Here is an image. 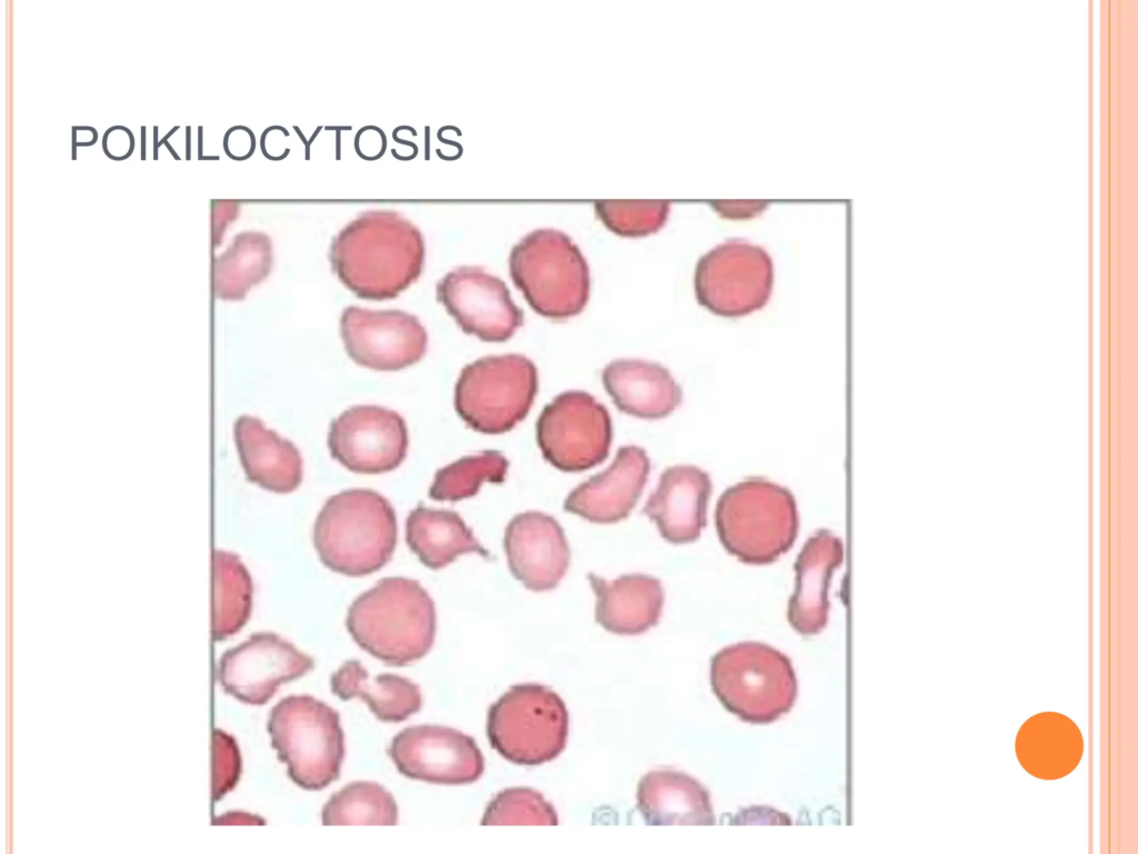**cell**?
Returning <instances> with one entry per match:
<instances>
[{
  "mask_svg": "<svg viewBox=\"0 0 1138 854\" xmlns=\"http://www.w3.org/2000/svg\"><path fill=\"white\" fill-rule=\"evenodd\" d=\"M425 245L420 231L397 212H362L333 238L329 261L338 279L357 297H397L420 276Z\"/></svg>",
  "mask_w": 1138,
  "mask_h": 854,
  "instance_id": "6da1fadb",
  "label": "cell"
},
{
  "mask_svg": "<svg viewBox=\"0 0 1138 854\" xmlns=\"http://www.w3.org/2000/svg\"><path fill=\"white\" fill-rule=\"evenodd\" d=\"M346 627L363 651L392 666H405L431 649L436 608L419 582L383 577L355 598Z\"/></svg>",
  "mask_w": 1138,
  "mask_h": 854,
  "instance_id": "7a4b0ae2",
  "label": "cell"
},
{
  "mask_svg": "<svg viewBox=\"0 0 1138 854\" xmlns=\"http://www.w3.org/2000/svg\"><path fill=\"white\" fill-rule=\"evenodd\" d=\"M312 543L330 570L360 577L383 567L397 545V518L389 500L367 488L341 490L325 502Z\"/></svg>",
  "mask_w": 1138,
  "mask_h": 854,
  "instance_id": "3957f363",
  "label": "cell"
},
{
  "mask_svg": "<svg viewBox=\"0 0 1138 854\" xmlns=\"http://www.w3.org/2000/svg\"><path fill=\"white\" fill-rule=\"evenodd\" d=\"M715 523L727 552L751 565L772 563L789 550L799 524L792 494L762 478L727 488L718 499Z\"/></svg>",
  "mask_w": 1138,
  "mask_h": 854,
  "instance_id": "277c9868",
  "label": "cell"
},
{
  "mask_svg": "<svg viewBox=\"0 0 1138 854\" xmlns=\"http://www.w3.org/2000/svg\"><path fill=\"white\" fill-rule=\"evenodd\" d=\"M710 683L730 713L752 724L775 722L791 709L797 697L790 659L758 642L720 649L710 663Z\"/></svg>",
  "mask_w": 1138,
  "mask_h": 854,
  "instance_id": "5b68a950",
  "label": "cell"
},
{
  "mask_svg": "<svg viewBox=\"0 0 1138 854\" xmlns=\"http://www.w3.org/2000/svg\"><path fill=\"white\" fill-rule=\"evenodd\" d=\"M509 270L529 306L543 317L566 319L587 305L588 264L562 231L537 229L527 234L511 249Z\"/></svg>",
  "mask_w": 1138,
  "mask_h": 854,
  "instance_id": "8992f818",
  "label": "cell"
},
{
  "mask_svg": "<svg viewBox=\"0 0 1138 854\" xmlns=\"http://www.w3.org/2000/svg\"><path fill=\"white\" fill-rule=\"evenodd\" d=\"M267 728L298 786L318 791L339 777L345 744L336 709L310 695H290L271 708Z\"/></svg>",
  "mask_w": 1138,
  "mask_h": 854,
  "instance_id": "52a82bcc",
  "label": "cell"
},
{
  "mask_svg": "<svg viewBox=\"0 0 1138 854\" xmlns=\"http://www.w3.org/2000/svg\"><path fill=\"white\" fill-rule=\"evenodd\" d=\"M569 714L550 687L512 685L488 709L487 736L491 747L517 765H540L566 747Z\"/></svg>",
  "mask_w": 1138,
  "mask_h": 854,
  "instance_id": "ba28073f",
  "label": "cell"
},
{
  "mask_svg": "<svg viewBox=\"0 0 1138 854\" xmlns=\"http://www.w3.org/2000/svg\"><path fill=\"white\" fill-rule=\"evenodd\" d=\"M538 389V374L521 355L482 357L466 365L455 386V408L473 430L503 434L528 415Z\"/></svg>",
  "mask_w": 1138,
  "mask_h": 854,
  "instance_id": "9c48e42d",
  "label": "cell"
},
{
  "mask_svg": "<svg viewBox=\"0 0 1138 854\" xmlns=\"http://www.w3.org/2000/svg\"><path fill=\"white\" fill-rule=\"evenodd\" d=\"M773 277L772 260L763 248L730 239L699 259L693 278L696 298L715 315L746 316L767 305Z\"/></svg>",
  "mask_w": 1138,
  "mask_h": 854,
  "instance_id": "30bf717a",
  "label": "cell"
},
{
  "mask_svg": "<svg viewBox=\"0 0 1138 854\" xmlns=\"http://www.w3.org/2000/svg\"><path fill=\"white\" fill-rule=\"evenodd\" d=\"M537 443L547 461L567 473L590 469L608 456L612 427L605 406L585 391H565L541 411Z\"/></svg>",
  "mask_w": 1138,
  "mask_h": 854,
  "instance_id": "8fae6325",
  "label": "cell"
},
{
  "mask_svg": "<svg viewBox=\"0 0 1138 854\" xmlns=\"http://www.w3.org/2000/svg\"><path fill=\"white\" fill-rule=\"evenodd\" d=\"M408 430L395 410L376 405H357L343 410L329 425L330 456L357 474H383L406 458Z\"/></svg>",
  "mask_w": 1138,
  "mask_h": 854,
  "instance_id": "7c38bea8",
  "label": "cell"
},
{
  "mask_svg": "<svg viewBox=\"0 0 1138 854\" xmlns=\"http://www.w3.org/2000/svg\"><path fill=\"white\" fill-rule=\"evenodd\" d=\"M388 754L402 775L432 784H470L485 771V759L475 739L442 725L402 729L393 736Z\"/></svg>",
  "mask_w": 1138,
  "mask_h": 854,
  "instance_id": "4fadbf2b",
  "label": "cell"
},
{
  "mask_svg": "<svg viewBox=\"0 0 1138 854\" xmlns=\"http://www.w3.org/2000/svg\"><path fill=\"white\" fill-rule=\"evenodd\" d=\"M340 335L348 356L358 365L383 371L419 361L427 349V332L419 319L402 310L346 307Z\"/></svg>",
  "mask_w": 1138,
  "mask_h": 854,
  "instance_id": "5bb4252c",
  "label": "cell"
},
{
  "mask_svg": "<svg viewBox=\"0 0 1138 854\" xmlns=\"http://www.w3.org/2000/svg\"><path fill=\"white\" fill-rule=\"evenodd\" d=\"M313 665V659L291 643L274 633L261 632L221 656L218 678L237 699L263 705L282 683L303 676Z\"/></svg>",
  "mask_w": 1138,
  "mask_h": 854,
  "instance_id": "9a60e30c",
  "label": "cell"
},
{
  "mask_svg": "<svg viewBox=\"0 0 1138 854\" xmlns=\"http://www.w3.org/2000/svg\"><path fill=\"white\" fill-rule=\"evenodd\" d=\"M437 299L458 326L485 341H505L523 324V314L506 284L479 267L447 272L436 286Z\"/></svg>",
  "mask_w": 1138,
  "mask_h": 854,
  "instance_id": "2e32d148",
  "label": "cell"
},
{
  "mask_svg": "<svg viewBox=\"0 0 1138 854\" xmlns=\"http://www.w3.org/2000/svg\"><path fill=\"white\" fill-rule=\"evenodd\" d=\"M503 548L513 577L533 592L553 589L569 567L565 532L552 516L541 512L512 517L505 529Z\"/></svg>",
  "mask_w": 1138,
  "mask_h": 854,
  "instance_id": "e0dca14e",
  "label": "cell"
},
{
  "mask_svg": "<svg viewBox=\"0 0 1138 854\" xmlns=\"http://www.w3.org/2000/svg\"><path fill=\"white\" fill-rule=\"evenodd\" d=\"M650 460L638 446H623L610 466L573 488L563 503L568 513L597 524L628 517L648 479Z\"/></svg>",
  "mask_w": 1138,
  "mask_h": 854,
  "instance_id": "ac0fdd59",
  "label": "cell"
},
{
  "mask_svg": "<svg viewBox=\"0 0 1138 854\" xmlns=\"http://www.w3.org/2000/svg\"><path fill=\"white\" fill-rule=\"evenodd\" d=\"M712 490L709 475L692 465H676L660 476L642 513L652 520L661 537L672 544L699 538L707 522Z\"/></svg>",
  "mask_w": 1138,
  "mask_h": 854,
  "instance_id": "d6986e66",
  "label": "cell"
},
{
  "mask_svg": "<svg viewBox=\"0 0 1138 854\" xmlns=\"http://www.w3.org/2000/svg\"><path fill=\"white\" fill-rule=\"evenodd\" d=\"M843 559L841 540L819 530L803 545L796 562V589L788 604V620L801 635L821 632L828 622V587Z\"/></svg>",
  "mask_w": 1138,
  "mask_h": 854,
  "instance_id": "ffe728a7",
  "label": "cell"
},
{
  "mask_svg": "<svg viewBox=\"0 0 1138 854\" xmlns=\"http://www.w3.org/2000/svg\"><path fill=\"white\" fill-rule=\"evenodd\" d=\"M596 595L595 618L617 635H639L656 626L661 617L665 593L660 580L645 574L622 575L606 580L588 575Z\"/></svg>",
  "mask_w": 1138,
  "mask_h": 854,
  "instance_id": "44dd1931",
  "label": "cell"
},
{
  "mask_svg": "<svg viewBox=\"0 0 1138 854\" xmlns=\"http://www.w3.org/2000/svg\"><path fill=\"white\" fill-rule=\"evenodd\" d=\"M244 475L250 483L276 494L296 490L302 480L297 447L252 416H240L233 428Z\"/></svg>",
  "mask_w": 1138,
  "mask_h": 854,
  "instance_id": "7402d4cb",
  "label": "cell"
},
{
  "mask_svg": "<svg viewBox=\"0 0 1138 854\" xmlns=\"http://www.w3.org/2000/svg\"><path fill=\"white\" fill-rule=\"evenodd\" d=\"M602 384L619 410L643 419L670 415L682 399L667 368L640 359L611 361L602 371Z\"/></svg>",
  "mask_w": 1138,
  "mask_h": 854,
  "instance_id": "603a6c76",
  "label": "cell"
},
{
  "mask_svg": "<svg viewBox=\"0 0 1138 854\" xmlns=\"http://www.w3.org/2000/svg\"><path fill=\"white\" fill-rule=\"evenodd\" d=\"M637 808L647 825L716 824L708 790L675 769H653L640 778Z\"/></svg>",
  "mask_w": 1138,
  "mask_h": 854,
  "instance_id": "cb8c5ba5",
  "label": "cell"
},
{
  "mask_svg": "<svg viewBox=\"0 0 1138 854\" xmlns=\"http://www.w3.org/2000/svg\"><path fill=\"white\" fill-rule=\"evenodd\" d=\"M1084 742L1077 725L1067 716L1045 712L1030 717L1019 729L1016 753L1031 775L1056 779L1069 774L1079 763Z\"/></svg>",
  "mask_w": 1138,
  "mask_h": 854,
  "instance_id": "d4e9b609",
  "label": "cell"
},
{
  "mask_svg": "<svg viewBox=\"0 0 1138 854\" xmlns=\"http://www.w3.org/2000/svg\"><path fill=\"white\" fill-rule=\"evenodd\" d=\"M406 543L430 569L446 567L467 553L489 557V552L458 513L429 508L423 504H418L406 518Z\"/></svg>",
  "mask_w": 1138,
  "mask_h": 854,
  "instance_id": "484cf974",
  "label": "cell"
},
{
  "mask_svg": "<svg viewBox=\"0 0 1138 854\" xmlns=\"http://www.w3.org/2000/svg\"><path fill=\"white\" fill-rule=\"evenodd\" d=\"M331 692L342 701L363 699L381 722L399 723L417 713L422 704L420 687L391 673L369 677L358 661L345 662L330 677Z\"/></svg>",
  "mask_w": 1138,
  "mask_h": 854,
  "instance_id": "4316f807",
  "label": "cell"
},
{
  "mask_svg": "<svg viewBox=\"0 0 1138 854\" xmlns=\"http://www.w3.org/2000/svg\"><path fill=\"white\" fill-rule=\"evenodd\" d=\"M212 633L216 640L236 634L251 612L252 583L239 557L216 550L213 554Z\"/></svg>",
  "mask_w": 1138,
  "mask_h": 854,
  "instance_id": "83f0119b",
  "label": "cell"
},
{
  "mask_svg": "<svg viewBox=\"0 0 1138 854\" xmlns=\"http://www.w3.org/2000/svg\"><path fill=\"white\" fill-rule=\"evenodd\" d=\"M325 825H395L398 807L390 792L375 782H352L330 796L321 811Z\"/></svg>",
  "mask_w": 1138,
  "mask_h": 854,
  "instance_id": "f1b7e54d",
  "label": "cell"
},
{
  "mask_svg": "<svg viewBox=\"0 0 1138 854\" xmlns=\"http://www.w3.org/2000/svg\"><path fill=\"white\" fill-rule=\"evenodd\" d=\"M271 264V241L267 235L256 231L238 235L218 266L219 295L226 299L243 298L252 286L268 276Z\"/></svg>",
  "mask_w": 1138,
  "mask_h": 854,
  "instance_id": "f546056e",
  "label": "cell"
},
{
  "mask_svg": "<svg viewBox=\"0 0 1138 854\" xmlns=\"http://www.w3.org/2000/svg\"><path fill=\"white\" fill-rule=\"evenodd\" d=\"M508 467L507 458L497 450L461 457L436 471L428 495L438 502L472 497L483 483H502Z\"/></svg>",
  "mask_w": 1138,
  "mask_h": 854,
  "instance_id": "4dcf8cb0",
  "label": "cell"
},
{
  "mask_svg": "<svg viewBox=\"0 0 1138 854\" xmlns=\"http://www.w3.org/2000/svg\"><path fill=\"white\" fill-rule=\"evenodd\" d=\"M481 825H558V814L539 792L530 787H509L488 804Z\"/></svg>",
  "mask_w": 1138,
  "mask_h": 854,
  "instance_id": "1f68e13d",
  "label": "cell"
},
{
  "mask_svg": "<svg viewBox=\"0 0 1138 854\" xmlns=\"http://www.w3.org/2000/svg\"><path fill=\"white\" fill-rule=\"evenodd\" d=\"M670 209L667 200H598L597 217L612 232L623 237L647 236L666 222Z\"/></svg>",
  "mask_w": 1138,
  "mask_h": 854,
  "instance_id": "d6a6232c",
  "label": "cell"
},
{
  "mask_svg": "<svg viewBox=\"0 0 1138 854\" xmlns=\"http://www.w3.org/2000/svg\"><path fill=\"white\" fill-rule=\"evenodd\" d=\"M240 769V754L234 739L224 732L216 729L212 758V797L214 801L233 788Z\"/></svg>",
  "mask_w": 1138,
  "mask_h": 854,
  "instance_id": "836d02e7",
  "label": "cell"
},
{
  "mask_svg": "<svg viewBox=\"0 0 1138 854\" xmlns=\"http://www.w3.org/2000/svg\"><path fill=\"white\" fill-rule=\"evenodd\" d=\"M716 203V208L720 215L729 218L752 217L765 208L760 201H749L748 205H745L746 202L742 201H739V205H737V201H717Z\"/></svg>",
  "mask_w": 1138,
  "mask_h": 854,
  "instance_id": "e575fe53",
  "label": "cell"
},
{
  "mask_svg": "<svg viewBox=\"0 0 1138 854\" xmlns=\"http://www.w3.org/2000/svg\"><path fill=\"white\" fill-rule=\"evenodd\" d=\"M219 824H261L263 821L258 816H253L248 813L232 812L227 813L218 818Z\"/></svg>",
  "mask_w": 1138,
  "mask_h": 854,
  "instance_id": "d590c367",
  "label": "cell"
}]
</instances>
